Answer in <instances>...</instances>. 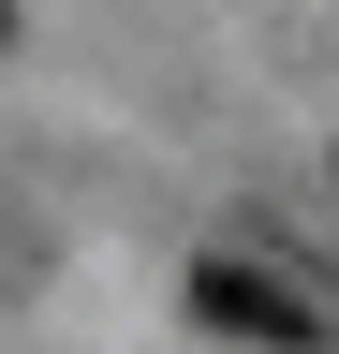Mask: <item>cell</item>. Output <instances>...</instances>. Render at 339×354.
I'll use <instances>...</instances> for the list:
<instances>
[{
    "label": "cell",
    "instance_id": "1",
    "mask_svg": "<svg viewBox=\"0 0 339 354\" xmlns=\"http://www.w3.org/2000/svg\"><path fill=\"white\" fill-rule=\"evenodd\" d=\"M192 310H206L222 339H266V354H310V339H325L310 310H295V295L266 281V266H192Z\"/></svg>",
    "mask_w": 339,
    "mask_h": 354
}]
</instances>
